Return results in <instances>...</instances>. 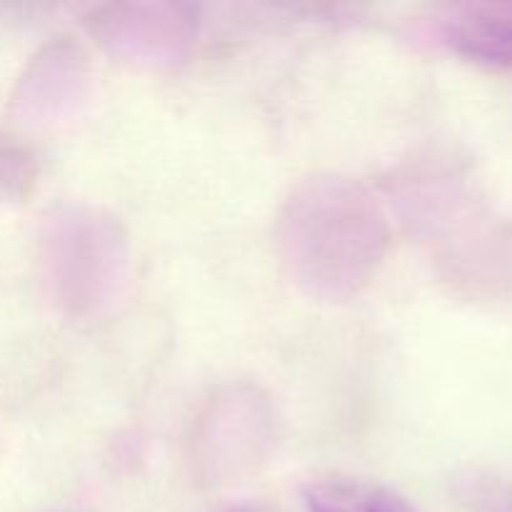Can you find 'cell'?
I'll use <instances>...</instances> for the list:
<instances>
[{
  "mask_svg": "<svg viewBox=\"0 0 512 512\" xmlns=\"http://www.w3.org/2000/svg\"><path fill=\"white\" fill-rule=\"evenodd\" d=\"M445 43L463 58L512 70V23L500 18H460L445 28Z\"/></svg>",
  "mask_w": 512,
  "mask_h": 512,
  "instance_id": "cell-2",
  "label": "cell"
},
{
  "mask_svg": "<svg viewBox=\"0 0 512 512\" xmlns=\"http://www.w3.org/2000/svg\"><path fill=\"white\" fill-rule=\"evenodd\" d=\"M225 512H250L248 508H230V510H225Z\"/></svg>",
  "mask_w": 512,
  "mask_h": 512,
  "instance_id": "cell-3",
  "label": "cell"
},
{
  "mask_svg": "<svg viewBox=\"0 0 512 512\" xmlns=\"http://www.w3.org/2000/svg\"><path fill=\"white\" fill-rule=\"evenodd\" d=\"M308 512H415L405 498L378 483L355 478H320L305 485Z\"/></svg>",
  "mask_w": 512,
  "mask_h": 512,
  "instance_id": "cell-1",
  "label": "cell"
}]
</instances>
